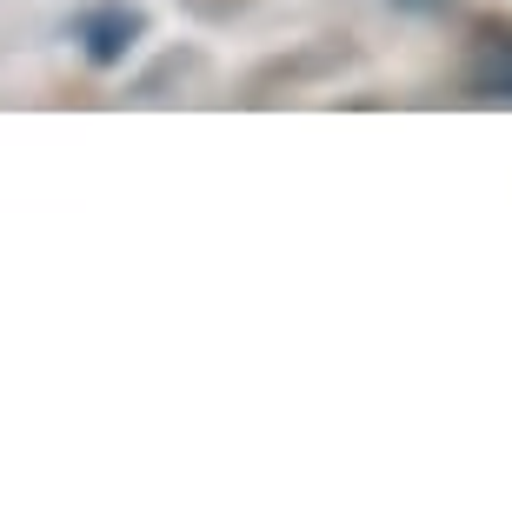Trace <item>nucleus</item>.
<instances>
[{"instance_id":"obj_1","label":"nucleus","mask_w":512,"mask_h":505,"mask_svg":"<svg viewBox=\"0 0 512 505\" xmlns=\"http://www.w3.org/2000/svg\"><path fill=\"white\" fill-rule=\"evenodd\" d=\"M140 34H147V14L127 7V0L87 7V14L74 20V40H80V54H87V67H120V60L140 47Z\"/></svg>"},{"instance_id":"obj_2","label":"nucleus","mask_w":512,"mask_h":505,"mask_svg":"<svg viewBox=\"0 0 512 505\" xmlns=\"http://www.w3.org/2000/svg\"><path fill=\"white\" fill-rule=\"evenodd\" d=\"M466 87H473V100H512V34L499 40V47H486V54L473 60V74H466Z\"/></svg>"},{"instance_id":"obj_3","label":"nucleus","mask_w":512,"mask_h":505,"mask_svg":"<svg viewBox=\"0 0 512 505\" xmlns=\"http://www.w3.org/2000/svg\"><path fill=\"white\" fill-rule=\"evenodd\" d=\"M393 7H406V14H433V7H446V0H393Z\"/></svg>"}]
</instances>
